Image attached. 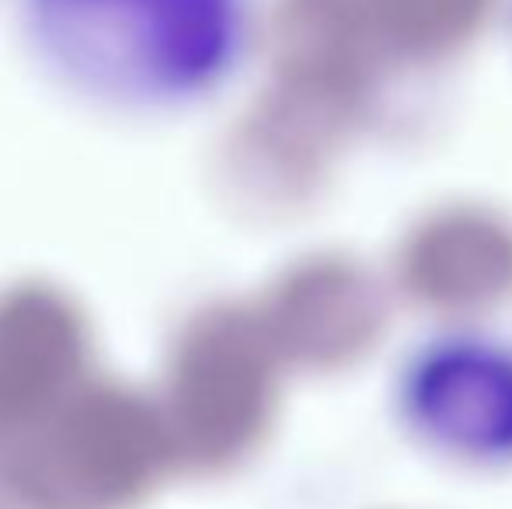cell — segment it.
Listing matches in <instances>:
<instances>
[{
	"mask_svg": "<svg viewBox=\"0 0 512 509\" xmlns=\"http://www.w3.org/2000/svg\"><path fill=\"white\" fill-rule=\"evenodd\" d=\"M42 49L112 91H171L220 63L237 0H21Z\"/></svg>",
	"mask_w": 512,
	"mask_h": 509,
	"instance_id": "obj_1",
	"label": "cell"
}]
</instances>
